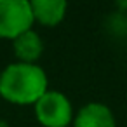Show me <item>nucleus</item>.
Wrapping results in <instances>:
<instances>
[{
	"label": "nucleus",
	"mask_w": 127,
	"mask_h": 127,
	"mask_svg": "<svg viewBox=\"0 0 127 127\" xmlns=\"http://www.w3.org/2000/svg\"><path fill=\"white\" fill-rule=\"evenodd\" d=\"M35 118L42 127H70L75 110L70 97L59 91H47L35 104Z\"/></svg>",
	"instance_id": "2"
},
{
	"label": "nucleus",
	"mask_w": 127,
	"mask_h": 127,
	"mask_svg": "<svg viewBox=\"0 0 127 127\" xmlns=\"http://www.w3.org/2000/svg\"><path fill=\"white\" fill-rule=\"evenodd\" d=\"M12 51L19 63L37 64V61L44 54V40H42L40 33L32 28L12 40Z\"/></svg>",
	"instance_id": "6"
},
{
	"label": "nucleus",
	"mask_w": 127,
	"mask_h": 127,
	"mask_svg": "<svg viewBox=\"0 0 127 127\" xmlns=\"http://www.w3.org/2000/svg\"><path fill=\"white\" fill-rule=\"evenodd\" d=\"M35 25L30 0H0V38L14 40Z\"/></svg>",
	"instance_id": "3"
},
{
	"label": "nucleus",
	"mask_w": 127,
	"mask_h": 127,
	"mask_svg": "<svg viewBox=\"0 0 127 127\" xmlns=\"http://www.w3.org/2000/svg\"><path fill=\"white\" fill-rule=\"evenodd\" d=\"M49 91V78L40 64L14 61L0 71V97L11 104H35Z\"/></svg>",
	"instance_id": "1"
},
{
	"label": "nucleus",
	"mask_w": 127,
	"mask_h": 127,
	"mask_svg": "<svg viewBox=\"0 0 127 127\" xmlns=\"http://www.w3.org/2000/svg\"><path fill=\"white\" fill-rule=\"evenodd\" d=\"M30 5L33 11L35 23L47 28L58 26L64 19L68 11V4L64 0H32Z\"/></svg>",
	"instance_id": "5"
},
{
	"label": "nucleus",
	"mask_w": 127,
	"mask_h": 127,
	"mask_svg": "<svg viewBox=\"0 0 127 127\" xmlns=\"http://www.w3.org/2000/svg\"><path fill=\"white\" fill-rule=\"evenodd\" d=\"M71 127H117V120L110 106L92 101L75 111Z\"/></svg>",
	"instance_id": "4"
}]
</instances>
